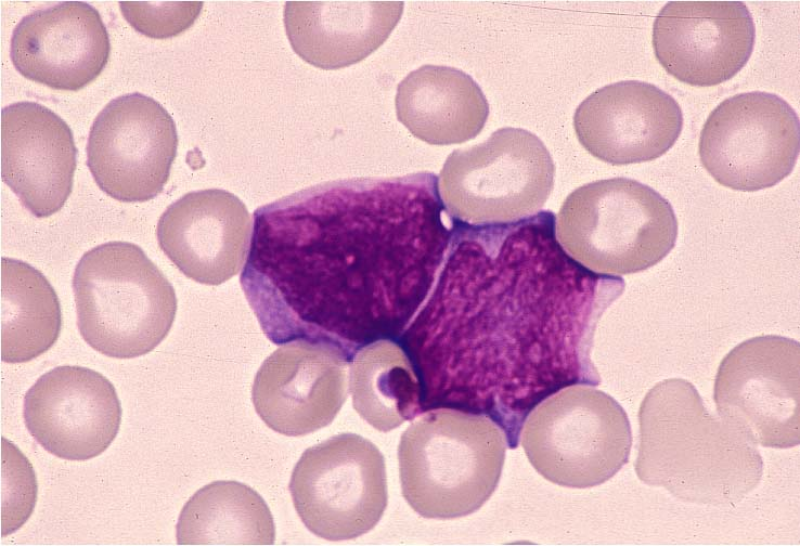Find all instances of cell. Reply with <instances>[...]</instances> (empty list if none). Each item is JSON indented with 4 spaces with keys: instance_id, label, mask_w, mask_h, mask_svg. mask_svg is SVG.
I'll list each match as a JSON object with an SVG mask.
<instances>
[{
    "instance_id": "1",
    "label": "cell",
    "mask_w": 800,
    "mask_h": 546,
    "mask_svg": "<svg viewBox=\"0 0 800 546\" xmlns=\"http://www.w3.org/2000/svg\"><path fill=\"white\" fill-rule=\"evenodd\" d=\"M550 210L504 224L454 227L435 287L397 339L423 412L486 415L516 447L525 418L562 388L598 385L596 325L623 280L573 260Z\"/></svg>"
},
{
    "instance_id": "2",
    "label": "cell",
    "mask_w": 800,
    "mask_h": 546,
    "mask_svg": "<svg viewBox=\"0 0 800 546\" xmlns=\"http://www.w3.org/2000/svg\"><path fill=\"white\" fill-rule=\"evenodd\" d=\"M453 227L433 172L320 183L254 212L241 286L270 341L322 344L349 363L401 336Z\"/></svg>"
},
{
    "instance_id": "3",
    "label": "cell",
    "mask_w": 800,
    "mask_h": 546,
    "mask_svg": "<svg viewBox=\"0 0 800 546\" xmlns=\"http://www.w3.org/2000/svg\"><path fill=\"white\" fill-rule=\"evenodd\" d=\"M638 420L636 474L676 498L734 505L762 477L763 461L756 445L710 415L685 379H666L651 388Z\"/></svg>"
},
{
    "instance_id": "4",
    "label": "cell",
    "mask_w": 800,
    "mask_h": 546,
    "mask_svg": "<svg viewBox=\"0 0 800 546\" xmlns=\"http://www.w3.org/2000/svg\"><path fill=\"white\" fill-rule=\"evenodd\" d=\"M507 440L491 418L454 408L420 414L402 433V495L420 516L453 519L478 510L501 477Z\"/></svg>"
},
{
    "instance_id": "5",
    "label": "cell",
    "mask_w": 800,
    "mask_h": 546,
    "mask_svg": "<svg viewBox=\"0 0 800 546\" xmlns=\"http://www.w3.org/2000/svg\"><path fill=\"white\" fill-rule=\"evenodd\" d=\"M77 326L95 351L132 359L168 335L177 297L163 272L136 244L114 240L85 252L73 277Z\"/></svg>"
},
{
    "instance_id": "6",
    "label": "cell",
    "mask_w": 800,
    "mask_h": 546,
    "mask_svg": "<svg viewBox=\"0 0 800 546\" xmlns=\"http://www.w3.org/2000/svg\"><path fill=\"white\" fill-rule=\"evenodd\" d=\"M564 250L590 271L621 276L660 262L674 247L678 220L670 203L629 178L586 183L570 193L555 221Z\"/></svg>"
},
{
    "instance_id": "7",
    "label": "cell",
    "mask_w": 800,
    "mask_h": 546,
    "mask_svg": "<svg viewBox=\"0 0 800 546\" xmlns=\"http://www.w3.org/2000/svg\"><path fill=\"white\" fill-rule=\"evenodd\" d=\"M519 442L546 480L586 489L608 481L628 463L632 433L614 398L578 384L536 405L524 420Z\"/></svg>"
},
{
    "instance_id": "8",
    "label": "cell",
    "mask_w": 800,
    "mask_h": 546,
    "mask_svg": "<svg viewBox=\"0 0 800 546\" xmlns=\"http://www.w3.org/2000/svg\"><path fill=\"white\" fill-rule=\"evenodd\" d=\"M555 166L530 131L505 127L485 142L454 150L439 174L448 214L463 224L515 222L541 211L554 185Z\"/></svg>"
},
{
    "instance_id": "9",
    "label": "cell",
    "mask_w": 800,
    "mask_h": 546,
    "mask_svg": "<svg viewBox=\"0 0 800 546\" xmlns=\"http://www.w3.org/2000/svg\"><path fill=\"white\" fill-rule=\"evenodd\" d=\"M289 492L307 529L327 541L371 531L388 500L385 459L356 433H340L307 448L295 465Z\"/></svg>"
},
{
    "instance_id": "10",
    "label": "cell",
    "mask_w": 800,
    "mask_h": 546,
    "mask_svg": "<svg viewBox=\"0 0 800 546\" xmlns=\"http://www.w3.org/2000/svg\"><path fill=\"white\" fill-rule=\"evenodd\" d=\"M799 118L780 96L751 91L721 102L699 138L705 169L723 186L754 192L792 171L799 155Z\"/></svg>"
},
{
    "instance_id": "11",
    "label": "cell",
    "mask_w": 800,
    "mask_h": 546,
    "mask_svg": "<svg viewBox=\"0 0 800 546\" xmlns=\"http://www.w3.org/2000/svg\"><path fill=\"white\" fill-rule=\"evenodd\" d=\"M799 343L766 335L736 346L714 382L720 418L754 445L799 444Z\"/></svg>"
},
{
    "instance_id": "12",
    "label": "cell",
    "mask_w": 800,
    "mask_h": 546,
    "mask_svg": "<svg viewBox=\"0 0 800 546\" xmlns=\"http://www.w3.org/2000/svg\"><path fill=\"white\" fill-rule=\"evenodd\" d=\"M175 121L156 100L140 92L108 102L88 135L87 166L98 186L124 203L156 197L177 155Z\"/></svg>"
},
{
    "instance_id": "13",
    "label": "cell",
    "mask_w": 800,
    "mask_h": 546,
    "mask_svg": "<svg viewBox=\"0 0 800 546\" xmlns=\"http://www.w3.org/2000/svg\"><path fill=\"white\" fill-rule=\"evenodd\" d=\"M754 38L752 16L741 1H669L653 27L660 65L698 87L735 76L748 62Z\"/></svg>"
},
{
    "instance_id": "14",
    "label": "cell",
    "mask_w": 800,
    "mask_h": 546,
    "mask_svg": "<svg viewBox=\"0 0 800 546\" xmlns=\"http://www.w3.org/2000/svg\"><path fill=\"white\" fill-rule=\"evenodd\" d=\"M24 420L49 453L67 460H88L114 441L121 406L112 382L81 366H59L31 386L24 398Z\"/></svg>"
},
{
    "instance_id": "15",
    "label": "cell",
    "mask_w": 800,
    "mask_h": 546,
    "mask_svg": "<svg viewBox=\"0 0 800 546\" xmlns=\"http://www.w3.org/2000/svg\"><path fill=\"white\" fill-rule=\"evenodd\" d=\"M579 142L611 165L654 160L669 151L683 127L678 102L655 84L624 80L586 96L573 115Z\"/></svg>"
},
{
    "instance_id": "16",
    "label": "cell",
    "mask_w": 800,
    "mask_h": 546,
    "mask_svg": "<svg viewBox=\"0 0 800 546\" xmlns=\"http://www.w3.org/2000/svg\"><path fill=\"white\" fill-rule=\"evenodd\" d=\"M348 362L308 341L282 344L258 369L251 389L257 414L272 430L300 437L330 425L347 399Z\"/></svg>"
},
{
    "instance_id": "17",
    "label": "cell",
    "mask_w": 800,
    "mask_h": 546,
    "mask_svg": "<svg viewBox=\"0 0 800 546\" xmlns=\"http://www.w3.org/2000/svg\"><path fill=\"white\" fill-rule=\"evenodd\" d=\"M251 220L244 203L220 188L190 192L160 216L156 236L189 278L219 285L237 274L247 257Z\"/></svg>"
},
{
    "instance_id": "18",
    "label": "cell",
    "mask_w": 800,
    "mask_h": 546,
    "mask_svg": "<svg viewBox=\"0 0 800 546\" xmlns=\"http://www.w3.org/2000/svg\"><path fill=\"white\" fill-rule=\"evenodd\" d=\"M109 37L99 12L82 1H63L24 16L10 44L11 61L29 80L78 91L104 69Z\"/></svg>"
},
{
    "instance_id": "19",
    "label": "cell",
    "mask_w": 800,
    "mask_h": 546,
    "mask_svg": "<svg viewBox=\"0 0 800 546\" xmlns=\"http://www.w3.org/2000/svg\"><path fill=\"white\" fill-rule=\"evenodd\" d=\"M1 178L37 218L57 212L72 193L77 150L68 125L29 101L1 110Z\"/></svg>"
},
{
    "instance_id": "20",
    "label": "cell",
    "mask_w": 800,
    "mask_h": 546,
    "mask_svg": "<svg viewBox=\"0 0 800 546\" xmlns=\"http://www.w3.org/2000/svg\"><path fill=\"white\" fill-rule=\"evenodd\" d=\"M402 11V1H287L284 25L298 56L322 69H338L379 48Z\"/></svg>"
},
{
    "instance_id": "21",
    "label": "cell",
    "mask_w": 800,
    "mask_h": 546,
    "mask_svg": "<svg viewBox=\"0 0 800 546\" xmlns=\"http://www.w3.org/2000/svg\"><path fill=\"white\" fill-rule=\"evenodd\" d=\"M396 113L417 139L450 145L474 139L482 130L489 104L468 74L450 66L424 65L398 84Z\"/></svg>"
},
{
    "instance_id": "22",
    "label": "cell",
    "mask_w": 800,
    "mask_h": 546,
    "mask_svg": "<svg viewBox=\"0 0 800 546\" xmlns=\"http://www.w3.org/2000/svg\"><path fill=\"white\" fill-rule=\"evenodd\" d=\"M178 545H272L275 526L263 498L237 481H215L183 506Z\"/></svg>"
},
{
    "instance_id": "23",
    "label": "cell",
    "mask_w": 800,
    "mask_h": 546,
    "mask_svg": "<svg viewBox=\"0 0 800 546\" xmlns=\"http://www.w3.org/2000/svg\"><path fill=\"white\" fill-rule=\"evenodd\" d=\"M62 326L59 298L44 275L17 259H1V360L24 363L48 351Z\"/></svg>"
},
{
    "instance_id": "24",
    "label": "cell",
    "mask_w": 800,
    "mask_h": 546,
    "mask_svg": "<svg viewBox=\"0 0 800 546\" xmlns=\"http://www.w3.org/2000/svg\"><path fill=\"white\" fill-rule=\"evenodd\" d=\"M348 384L353 408L379 431H390L423 412L414 368L391 340H378L358 351L350 361Z\"/></svg>"
},
{
    "instance_id": "25",
    "label": "cell",
    "mask_w": 800,
    "mask_h": 546,
    "mask_svg": "<svg viewBox=\"0 0 800 546\" xmlns=\"http://www.w3.org/2000/svg\"><path fill=\"white\" fill-rule=\"evenodd\" d=\"M126 21L139 32L154 39L175 37L186 30L199 15L202 1H120Z\"/></svg>"
}]
</instances>
